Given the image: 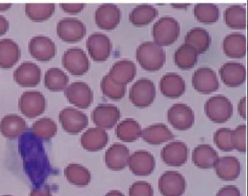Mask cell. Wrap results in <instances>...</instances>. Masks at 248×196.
<instances>
[{"label":"cell","mask_w":248,"mask_h":196,"mask_svg":"<svg viewBox=\"0 0 248 196\" xmlns=\"http://www.w3.org/2000/svg\"><path fill=\"white\" fill-rule=\"evenodd\" d=\"M18 109L23 115L29 118H36L46 110L45 96L36 90L25 91L18 100Z\"/></svg>","instance_id":"4"},{"label":"cell","mask_w":248,"mask_h":196,"mask_svg":"<svg viewBox=\"0 0 248 196\" xmlns=\"http://www.w3.org/2000/svg\"><path fill=\"white\" fill-rule=\"evenodd\" d=\"M232 130L230 128H220L214 133V141L217 147L223 152L233 150L231 142Z\"/></svg>","instance_id":"42"},{"label":"cell","mask_w":248,"mask_h":196,"mask_svg":"<svg viewBox=\"0 0 248 196\" xmlns=\"http://www.w3.org/2000/svg\"><path fill=\"white\" fill-rule=\"evenodd\" d=\"M159 189L164 196H181L186 189L185 177L177 171H166L159 178Z\"/></svg>","instance_id":"12"},{"label":"cell","mask_w":248,"mask_h":196,"mask_svg":"<svg viewBox=\"0 0 248 196\" xmlns=\"http://www.w3.org/2000/svg\"><path fill=\"white\" fill-rule=\"evenodd\" d=\"M192 84L198 92L205 95L215 92L219 88V81L216 73L208 67H201L193 73Z\"/></svg>","instance_id":"11"},{"label":"cell","mask_w":248,"mask_h":196,"mask_svg":"<svg viewBox=\"0 0 248 196\" xmlns=\"http://www.w3.org/2000/svg\"><path fill=\"white\" fill-rule=\"evenodd\" d=\"M155 86L148 79H140L133 84L130 90V99L135 106L145 108L150 106L155 98Z\"/></svg>","instance_id":"5"},{"label":"cell","mask_w":248,"mask_h":196,"mask_svg":"<svg viewBox=\"0 0 248 196\" xmlns=\"http://www.w3.org/2000/svg\"><path fill=\"white\" fill-rule=\"evenodd\" d=\"M162 94L168 98H179L185 92L186 85L184 79L176 73H168L159 82Z\"/></svg>","instance_id":"24"},{"label":"cell","mask_w":248,"mask_h":196,"mask_svg":"<svg viewBox=\"0 0 248 196\" xmlns=\"http://www.w3.org/2000/svg\"><path fill=\"white\" fill-rule=\"evenodd\" d=\"M246 127L245 124L240 125L236 129L232 131L231 142L233 149L245 153L246 152Z\"/></svg>","instance_id":"43"},{"label":"cell","mask_w":248,"mask_h":196,"mask_svg":"<svg viewBox=\"0 0 248 196\" xmlns=\"http://www.w3.org/2000/svg\"><path fill=\"white\" fill-rule=\"evenodd\" d=\"M188 149L181 141H173L166 145L161 152V157L165 164L171 167H181L187 162Z\"/></svg>","instance_id":"19"},{"label":"cell","mask_w":248,"mask_h":196,"mask_svg":"<svg viewBox=\"0 0 248 196\" xmlns=\"http://www.w3.org/2000/svg\"><path fill=\"white\" fill-rule=\"evenodd\" d=\"M58 38L66 42H77L87 34V28L75 17H65L57 24Z\"/></svg>","instance_id":"7"},{"label":"cell","mask_w":248,"mask_h":196,"mask_svg":"<svg viewBox=\"0 0 248 196\" xmlns=\"http://www.w3.org/2000/svg\"><path fill=\"white\" fill-rule=\"evenodd\" d=\"M168 121L175 129L184 131L190 128L194 123V113L187 104H173L167 113Z\"/></svg>","instance_id":"14"},{"label":"cell","mask_w":248,"mask_h":196,"mask_svg":"<svg viewBox=\"0 0 248 196\" xmlns=\"http://www.w3.org/2000/svg\"><path fill=\"white\" fill-rule=\"evenodd\" d=\"M32 133L38 139L48 140L58 133V126L55 122L50 118H42L32 124Z\"/></svg>","instance_id":"40"},{"label":"cell","mask_w":248,"mask_h":196,"mask_svg":"<svg viewBox=\"0 0 248 196\" xmlns=\"http://www.w3.org/2000/svg\"><path fill=\"white\" fill-rule=\"evenodd\" d=\"M116 136L124 142H132L141 137L142 129L138 122L132 118H127L118 124Z\"/></svg>","instance_id":"33"},{"label":"cell","mask_w":248,"mask_h":196,"mask_svg":"<svg viewBox=\"0 0 248 196\" xmlns=\"http://www.w3.org/2000/svg\"><path fill=\"white\" fill-rule=\"evenodd\" d=\"M179 32L180 27L178 21L171 17H162L152 28L155 42L160 46L172 45L179 38Z\"/></svg>","instance_id":"2"},{"label":"cell","mask_w":248,"mask_h":196,"mask_svg":"<svg viewBox=\"0 0 248 196\" xmlns=\"http://www.w3.org/2000/svg\"><path fill=\"white\" fill-rule=\"evenodd\" d=\"M59 121L64 131L70 134H78L88 125L87 116L72 107H67L59 112Z\"/></svg>","instance_id":"8"},{"label":"cell","mask_w":248,"mask_h":196,"mask_svg":"<svg viewBox=\"0 0 248 196\" xmlns=\"http://www.w3.org/2000/svg\"><path fill=\"white\" fill-rule=\"evenodd\" d=\"M216 196H242L239 189L234 185H226L220 190Z\"/></svg>","instance_id":"46"},{"label":"cell","mask_w":248,"mask_h":196,"mask_svg":"<svg viewBox=\"0 0 248 196\" xmlns=\"http://www.w3.org/2000/svg\"><path fill=\"white\" fill-rule=\"evenodd\" d=\"M193 163L201 169L214 168L218 161V154L210 145L201 144L195 147L193 150Z\"/></svg>","instance_id":"29"},{"label":"cell","mask_w":248,"mask_h":196,"mask_svg":"<svg viewBox=\"0 0 248 196\" xmlns=\"http://www.w3.org/2000/svg\"><path fill=\"white\" fill-rule=\"evenodd\" d=\"M198 53L187 44H184L174 53V62L181 69L193 68L198 61Z\"/></svg>","instance_id":"38"},{"label":"cell","mask_w":248,"mask_h":196,"mask_svg":"<svg viewBox=\"0 0 248 196\" xmlns=\"http://www.w3.org/2000/svg\"><path fill=\"white\" fill-rule=\"evenodd\" d=\"M129 196H154V191L148 182H137L130 186Z\"/></svg>","instance_id":"44"},{"label":"cell","mask_w":248,"mask_h":196,"mask_svg":"<svg viewBox=\"0 0 248 196\" xmlns=\"http://www.w3.org/2000/svg\"><path fill=\"white\" fill-rule=\"evenodd\" d=\"M66 99L80 109H87L93 101V92L91 87L81 81L70 84L64 90Z\"/></svg>","instance_id":"9"},{"label":"cell","mask_w":248,"mask_h":196,"mask_svg":"<svg viewBox=\"0 0 248 196\" xmlns=\"http://www.w3.org/2000/svg\"><path fill=\"white\" fill-rule=\"evenodd\" d=\"M185 44L191 46L198 54H202L209 48L211 37L208 31L201 28L191 29L185 37Z\"/></svg>","instance_id":"31"},{"label":"cell","mask_w":248,"mask_h":196,"mask_svg":"<svg viewBox=\"0 0 248 196\" xmlns=\"http://www.w3.org/2000/svg\"><path fill=\"white\" fill-rule=\"evenodd\" d=\"M136 59L143 69L157 71L165 65L166 56L162 46L155 42H144L136 50Z\"/></svg>","instance_id":"1"},{"label":"cell","mask_w":248,"mask_h":196,"mask_svg":"<svg viewBox=\"0 0 248 196\" xmlns=\"http://www.w3.org/2000/svg\"><path fill=\"white\" fill-rule=\"evenodd\" d=\"M64 175L72 185L81 187L89 185L92 179L89 170L83 166L77 163L68 165L64 170Z\"/></svg>","instance_id":"32"},{"label":"cell","mask_w":248,"mask_h":196,"mask_svg":"<svg viewBox=\"0 0 248 196\" xmlns=\"http://www.w3.org/2000/svg\"><path fill=\"white\" fill-rule=\"evenodd\" d=\"M223 52L232 58H243L247 53V40L245 35L233 32L228 35L222 43Z\"/></svg>","instance_id":"28"},{"label":"cell","mask_w":248,"mask_h":196,"mask_svg":"<svg viewBox=\"0 0 248 196\" xmlns=\"http://www.w3.org/2000/svg\"><path fill=\"white\" fill-rule=\"evenodd\" d=\"M10 3H0V12H4L9 10L11 8Z\"/></svg>","instance_id":"50"},{"label":"cell","mask_w":248,"mask_h":196,"mask_svg":"<svg viewBox=\"0 0 248 196\" xmlns=\"http://www.w3.org/2000/svg\"><path fill=\"white\" fill-rule=\"evenodd\" d=\"M173 8H177V9H185L187 8L188 4H172Z\"/></svg>","instance_id":"52"},{"label":"cell","mask_w":248,"mask_h":196,"mask_svg":"<svg viewBox=\"0 0 248 196\" xmlns=\"http://www.w3.org/2000/svg\"><path fill=\"white\" fill-rule=\"evenodd\" d=\"M41 77L40 68L31 61L21 64L14 72V80L22 87L37 86L40 83Z\"/></svg>","instance_id":"17"},{"label":"cell","mask_w":248,"mask_h":196,"mask_svg":"<svg viewBox=\"0 0 248 196\" xmlns=\"http://www.w3.org/2000/svg\"><path fill=\"white\" fill-rule=\"evenodd\" d=\"M29 51L32 57L39 61H48L56 55L54 42L46 36H36L29 41Z\"/></svg>","instance_id":"13"},{"label":"cell","mask_w":248,"mask_h":196,"mask_svg":"<svg viewBox=\"0 0 248 196\" xmlns=\"http://www.w3.org/2000/svg\"><path fill=\"white\" fill-rule=\"evenodd\" d=\"M220 77L223 83L229 87H237L246 81L245 66L237 62L223 64L219 70Z\"/></svg>","instance_id":"22"},{"label":"cell","mask_w":248,"mask_h":196,"mask_svg":"<svg viewBox=\"0 0 248 196\" xmlns=\"http://www.w3.org/2000/svg\"><path fill=\"white\" fill-rule=\"evenodd\" d=\"M29 196H52L49 187L42 186V187L33 189L30 192Z\"/></svg>","instance_id":"47"},{"label":"cell","mask_w":248,"mask_h":196,"mask_svg":"<svg viewBox=\"0 0 248 196\" xmlns=\"http://www.w3.org/2000/svg\"><path fill=\"white\" fill-rule=\"evenodd\" d=\"M9 28V21L6 19V17L0 15V37L5 34Z\"/></svg>","instance_id":"48"},{"label":"cell","mask_w":248,"mask_h":196,"mask_svg":"<svg viewBox=\"0 0 248 196\" xmlns=\"http://www.w3.org/2000/svg\"><path fill=\"white\" fill-rule=\"evenodd\" d=\"M193 14L200 23L211 24L218 20L219 9L212 3H199L194 6Z\"/></svg>","instance_id":"39"},{"label":"cell","mask_w":248,"mask_h":196,"mask_svg":"<svg viewBox=\"0 0 248 196\" xmlns=\"http://www.w3.org/2000/svg\"><path fill=\"white\" fill-rule=\"evenodd\" d=\"M128 166L130 171L136 176H149L155 168V160L149 152L137 151L130 156Z\"/></svg>","instance_id":"18"},{"label":"cell","mask_w":248,"mask_h":196,"mask_svg":"<svg viewBox=\"0 0 248 196\" xmlns=\"http://www.w3.org/2000/svg\"><path fill=\"white\" fill-rule=\"evenodd\" d=\"M107 75L114 83L125 86L136 76V64L130 60H121L113 65Z\"/></svg>","instance_id":"20"},{"label":"cell","mask_w":248,"mask_h":196,"mask_svg":"<svg viewBox=\"0 0 248 196\" xmlns=\"http://www.w3.org/2000/svg\"><path fill=\"white\" fill-rule=\"evenodd\" d=\"M141 137L144 141L152 145H159L170 141L173 133L163 124H154L142 130Z\"/></svg>","instance_id":"30"},{"label":"cell","mask_w":248,"mask_h":196,"mask_svg":"<svg viewBox=\"0 0 248 196\" xmlns=\"http://www.w3.org/2000/svg\"><path fill=\"white\" fill-rule=\"evenodd\" d=\"M122 18V13L117 6L105 3L99 6L95 13V24L103 30L110 31L116 28Z\"/></svg>","instance_id":"15"},{"label":"cell","mask_w":248,"mask_h":196,"mask_svg":"<svg viewBox=\"0 0 248 196\" xmlns=\"http://www.w3.org/2000/svg\"><path fill=\"white\" fill-rule=\"evenodd\" d=\"M101 89L108 98L118 100L123 98L125 93V86L114 83L108 75H105L101 82Z\"/></svg>","instance_id":"41"},{"label":"cell","mask_w":248,"mask_h":196,"mask_svg":"<svg viewBox=\"0 0 248 196\" xmlns=\"http://www.w3.org/2000/svg\"><path fill=\"white\" fill-rule=\"evenodd\" d=\"M26 129V121L17 114H8L0 121V133L6 139H17Z\"/></svg>","instance_id":"23"},{"label":"cell","mask_w":248,"mask_h":196,"mask_svg":"<svg viewBox=\"0 0 248 196\" xmlns=\"http://www.w3.org/2000/svg\"><path fill=\"white\" fill-rule=\"evenodd\" d=\"M224 20L229 28L245 29L247 27V11L242 5H230L224 13Z\"/></svg>","instance_id":"37"},{"label":"cell","mask_w":248,"mask_h":196,"mask_svg":"<svg viewBox=\"0 0 248 196\" xmlns=\"http://www.w3.org/2000/svg\"><path fill=\"white\" fill-rule=\"evenodd\" d=\"M105 196H124V194L122 193L119 191H111L106 195Z\"/></svg>","instance_id":"51"},{"label":"cell","mask_w":248,"mask_h":196,"mask_svg":"<svg viewBox=\"0 0 248 196\" xmlns=\"http://www.w3.org/2000/svg\"></svg>","instance_id":"53"},{"label":"cell","mask_w":248,"mask_h":196,"mask_svg":"<svg viewBox=\"0 0 248 196\" xmlns=\"http://www.w3.org/2000/svg\"><path fill=\"white\" fill-rule=\"evenodd\" d=\"M214 168L217 176L223 181H233L241 173V163L234 156H223L218 159Z\"/></svg>","instance_id":"27"},{"label":"cell","mask_w":248,"mask_h":196,"mask_svg":"<svg viewBox=\"0 0 248 196\" xmlns=\"http://www.w3.org/2000/svg\"><path fill=\"white\" fill-rule=\"evenodd\" d=\"M21 51L15 41L9 38L0 40V68L10 69L19 61Z\"/></svg>","instance_id":"25"},{"label":"cell","mask_w":248,"mask_h":196,"mask_svg":"<svg viewBox=\"0 0 248 196\" xmlns=\"http://www.w3.org/2000/svg\"><path fill=\"white\" fill-rule=\"evenodd\" d=\"M25 13L30 20L44 22L48 20L55 13L53 3H28L25 5Z\"/></svg>","instance_id":"36"},{"label":"cell","mask_w":248,"mask_h":196,"mask_svg":"<svg viewBox=\"0 0 248 196\" xmlns=\"http://www.w3.org/2000/svg\"><path fill=\"white\" fill-rule=\"evenodd\" d=\"M108 140V134L106 130L99 127H92L81 136V144L87 151L97 152L107 146Z\"/></svg>","instance_id":"26"},{"label":"cell","mask_w":248,"mask_h":196,"mask_svg":"<svg viewBox=\"0 0 248 196\" xmlns=\"http://www.w3.org/2000/svg\"><path fill=\"white\" fill-rule=\"evenodd\" d=\"M246 97H243L238 103V112H239L241 117H243L244 119H246Z\"/></svg>","instance_id":"49"},{"label":"cell","mask_w":248,"mask_h":196,"mask_svg":"<svg viewBox=\"0 0 248 196\" xmlns=\"http://www.w3.org/2000/svg\"><path fill=\"white\" fill-rule=\"evenodd\" d=\"M62 62L68 72L77 76L85 75L90 68L89 59L86 52L78 47L66 50L62 56Z\"/></svg>","instance_id":"6"},{"label":"cell","mask_w":248,"mask_h":196,"mask_svg":"<svg viewBox=\"0 0 248 196\" xmlns=\"http://www.w3.org/2000/svg\"><path fill=\"white\" fill-rule=\"evenodd\" d=\"M61 9L67 14H78L83 10L85 4L83 3H62Z\"/></svg>","instance_id":"45"},{"label":"cell","mask_w":248,"mask_h":196,"mask_svg":"<svg viewBox=\"0 0 248 196\" xmlns=\"http://www.w3.org/2000/svg\"><path fill=\"white\" fill-rule=\"evenodd\" d=\"M205 113L211 121L217 124H222L230 119L233 107L231 101L221 95L211 97L204 105Z\"/></svg>","instance_id":"3"},{"label":"cell","mask_w":248,"mask_h":196,"mask_svg":"<svg viewBox=\"0 0 248 196\" xmlns=\"http://www.w3.org/2000/svg\"><path fill=\"white\" fill-rule=\"evenodd\" d=\"M158 15V10L154 6L148 5V4H141L136 6L135 9H133L130 12V23L135 26H145L151 23Z\"/></svg>","instance_id":"35"},{"label":"cell","mask_w":248,"mask_h":196,"mask_svg":"<svg viewBox=\"0 0 248 196\" xmlns=\"http://www.w3.org/2000/svg\"><path fill=\"white\" fill-rule=\"evenodd\" d=\"M130 156V151L127 147L121 143H116L108 148L105 155V162L110 170H123L128 166Z\"/></svg>","instance_id":"21"},{"label":"cell","mask_w":248,"mask_h":196,"mask_svg":"<svg viewBox=\"0 0 248 196\" xmlns=\"http://www.w3.org/2000/svg\"><path fill=\"white\" fill-rule=\"evenodd\" d=\"M87 49L94 61H105L110 56L112 44L107 35L94 32L87 38Z\"/></svg>","instance_id":"10"},{"label":"cell","mask_w":248,"mask_h":196,"mask_svg":"<svg viewBox=\"0 0 248 196\" xmlns=\"http://www.w3.org/2000/svg\"><path fill=\"white\" fill-rule=\"evenodd\" d=\"M92 117L96 127L101 129H109L118 123L121 112L117 107L112 104H100L93 110Z\"/></svg>","instance_id":"16"},{"label":"cell","mask_w":248,"mask_h":196,"mask_svg":"<svg viewBox=\"0 0 248 196\" xmlns=\"http://www.w3.org/2000/svg\"><path fill=\"white\" fill-rule=\"evenodd\" d=\"M68 82V76L59 68H50L44 75V85L47 90L53 92L66 90Z\"/></svg>","instance_id":"34"}]
</instances>
